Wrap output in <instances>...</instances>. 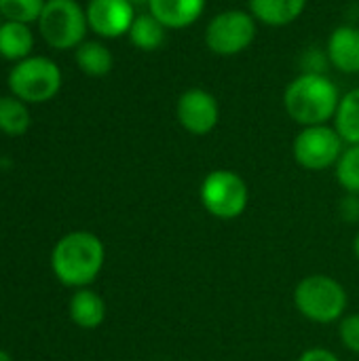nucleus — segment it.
<instances>
[{
    "mask_svg": "<svg viewBox=\"0 0 359 361\" xmlns=\"http://www.w3.org/2000/svg\"><path fill=\"white\" fill-rule=\"evenodd\" d=\"M106 262L104 241L89 231L63 235L51 250V271L55 279L72 290L89 288Z\"/></svg>",
    "mask_w": 359,
    "mask_h": 361,
    "instance_id": "nucleus-1",
    "label": "nucleus"
},
{
    "mask_svg": "<svg viewBox=\"0 0 359 361\" xmlns=\"http://www.w3.org/2000/svg\"><path fill=\"white\" fill-rule=\"evenodd\" d=\"M341 91L336 82L317 72H300L284 91V110L300 127L328 125L334 121Z\"/></svg>",
    "mask_w": 359,
    "mask_h": 361,
    "instance_id": "nucleus-2",
    "label": "nucleus"
},
{
    "mask_svg": "<svg viewBox=\"0 0 359 361\" xmlns=\"http://www.w3.org/2000/svg\"><path fill=\"white\" fill-rule=\"evenodd\" d=\"M296 311L313 324H339L347 315L349 294L332 275L313 273L303 277L294 288Z\"/></svg>",
    "mask_w": 359,
    "mask_h": 361,
    "instance_id": "nucleus-3",
    "label": "nucleus"
},
{
    "mask_svg": "<svg viewBox=\"0 0 359 361\" xmlns=\"http://www.w3.org/2000/svg\"><path fill=\"white\" fill-rule=\"evenodd\" d=\"M6 85L11 89V95L32 106V104L51 102L59 93L63 85V76H61V68L51 57L30 55L13 63Z\"/></svg>",
    "mask_w": 359,
    "mask_h": 361,
    "instance_id": "nucleus-4",
    "label": "nucleus"
},
{
    "mask_svg": "<svg viewBox=\"0 0 359 361\" xmlns=\"http://www.w3.org/2000/svg\"><path fill=\"white\" fill-rule=\"evenodd\" d=\"M40 38L55 51H70L85 42L87 11L78 0H47L36 21Z\"/></svg>",
    "mask_w": 359,
    "mask_h": 361,
    "instance_id": "nucleus-5",
    "label": "nucleus"
},
{
    "mask_svg": "<svg viewBox=\"0 0 359 361\" xmlns=\"http://www.w3.org/2000/svg\"><path fill=\"white\" fill-rule=\"evenodd\" d=\"M201 207L218 220H235L245 214L250 203L248 182L233 169L209 171L199 186Z\"/></svg>",
    "mask_w": 359,
    "mask_h": 361,
    "instance_id": "nucleus-6",
    "label": "nucleus"
},
{
    "mask_svg": "<svg viewBox=\"0 0 359 361\" xmlns=\"http://www.w3.org/2000/svg\"><path fill=\"white\" fill-rule=\"evenodd\" d=\"M258 34V21L250 11L229 8L214 15L205 27V47L220 57H233L252 47Z\"/></svg>",
    "mask_w": 359,
    "mask_h": 361,
    "instance_id": "nucleus-7",
    "label": "nucleus"
},
{
    "mask_svg": "<svg viewBox=\"0 0 359 361\" xmlns=\"http://www.w3.org/2000/svg\"><path fill=\"white\" fill-rule=\"evenodd\" d=\"M345 142L334 125H313L303 127L294 142L292 154L294 161L307 171H326L334 167L345 150Z\"/></svg>",
    "mask_w": 359,
    "mask_h": 361,
    "instance_id": "nucleus-8",
    "label": "nucleus"
},
{
    "mask_svg": "<svg viewBox=\"0 0 359 361\" xmlns=\"http://www.w3.org/2000/svg\"><path fill=\"white\" fill-rule=\"evenodd\" d=\"M176 118L190 135H207L220 123V104L207 89L190 87L176 102Z\"/></svg>",
    "mask_w": 359,
    "mask_h": 361,
    "instance_id": "nucleus-9",
    "label": "nucleus"
},
{
    "mask_svg": "<svg viewBox=\"0 0 359 361\" xmlns=\"http://www.w3.org/2000/svg\"><path fill=\"white\" fill-rule=\"evenodd\" d=\"M85 11L89 30L104 40L127 36L138 15L129 0H89Z\"/></svg>",
    "mask_w": 359,
    "mask_h": 361,
    "instance_id": "nucleus-10",
    "label": "nucleus"
},
{
    "mask_svg": "<svg viewBox=\"0 0 359 361\" xmlns=\"http://www.w3.org/2000/svg\"><path fill=\"white\" fill-rule=\"evenodd\" d=\"M326 57L343 74H359V27L339 25L326 42Z\"/></svg>",
    "mask_w": 359,
    "mask_h": 361,
    "instance_id": "nucleus-11",
    "label": "nucleus"
},
{
    "mask_svg": "<svg viewBox=\"0 0 359 361\" xmlns=\"http://www.w3.org/2000/svg\"><path fill=\"white\" fill-rule=\"evenodd\" d=\"M205 0H148V13L167 30H184L201 19Z\"/></svg>",
    "mask_w": 359,
    "mask_h": 361,
    "instance_id": "nucleus-12",
    "label": "nucleus"
},
{
    "mask_svg": "<svg viewBox=\"0 0 359 361\" xmlns=\"http://www.w3.org/2000/svg\"><path fill=\"white\" fill-rule=\"evenodd\" d=\"M68 313L74 326L83 330H95L106 322V302L95 290L80 288L74 290L68 302Z\"/></svg>",
    "mask_w": 359,
    "mask_h": 361,
    "instance_id": "nucleus-13",
    "label": "nucleus"
},
{
    "mask_svg": "<svg viewBox=\"0 0 359 361\" xmlns=\"http://www.w3.org/2000/svg\"><path fill=\"white\" fill-rule=\"evenodd\" d=\"M307 2L309 0H248L252 17L271 27L294 23L305 13Z\"/></svg>",
    "mask_w": 359,
    "mask_h": 361,
    "instance_id": "nucleus-14",
    "label": "nucleus"
},
{
    "mask_svg": "<svg viewBox=\"0 0 359 361\" xmlns=\"http://www.w3.org/2000/svg\"><path fill=\"white\" fill-rule=\"evenodd\" d=\"M34 34L28 23L2 21L0 23V57L6 61H21L32 55Z\"/></svg>",
    "mask_w": 359,
    "mask_h": 361,
    "instance_id": "nucleus-15",
    "label": "nucleus"
},
{
    "mask_svg": "<svg viewBox=\"0 0 359 361\" xmlns=\"http://www.w3.org/2000/svg\"><path fill=\"white\" fill-rule=\"evenodd\" d=\"M74 61L78 70L91 78H102L112 72L114 55L102 40H85L74 49Z\"/></svg>",
    "mask_w": 359,
    "mask_h": 361,
    "instance_id": "nucleus-16",
    "label": "nucleus"
},
{
    "mask_svg": "<svg viewBox=\"0 0 359 361\" xmlns=\"http://www.w3.org/2000/svg\"><path fill=\"white\" fill-rule=\"evenodd\" d=\"M129 42L144 53L159 51L167 42V27L150 13L135 15L131 27H129Z\"/></svg>",
    "mask_w": 359,
    "mask_h": 361,
    "instance_id": "nucleus-17",
    "label": "nucleus"
},
{
    "mask_svg": "<svg viewBox=\"0 0 359 361\" xmlns=\"http://www.w3.org/2000/svg\"><path fill=\"white\" fill-rule=\"evenodd\" d=\"M32 125L30 106L15 95L0 97V133L8 137L23 135Z\"/></svg>",
    "mask_w": 359,
    "mask_h": 361,
    "instance_id": "nucleus-18",
    "label": "nucleus"
},
{
    "mask_svg": "<svg viewBox=\"0 0 359 361\" xmlns=\"http://www.w3.org/2000/svg\"><path fill=\"white\" fill-rule=\"evenodd\" d=\"M332 123L347 146L359 144V87L347 91L341 97V104Z\"/></svg>",
    "mask_w": 359,
    "mask_h": 361,
    "instance_id": "nucleus-19",
    "label": "nucleus"
},
{
    "mask_svg": "<svg viewBox=\"0 0 359 361\" xmlns=\"http://www.w3.org/2000/svg\"><path fill=\"white\" fill-rule=\"evenodd\" d=\"M336 182L347 195H359V144L345 146L339 163L334 165Z\"/></svg>",
    "mask_w": 359,
    "mask_h": 361,
    "instance_id": "nucleus-20",
    "label": "nucleus"
},
{
    "mask_svg": "<svg viewBox=\"0 0 359 361\" xmlns=\"http://www.w3.org/2000/svg\"><path fill=\"white\" fill-rule=\"evenodd\" d=\"M47 0H0V17L4 21L36 23Z\"/></svg>",
    "mask_w": 359,
    "mask_h": 361,
    "instance_id": "nucleus-21",
    "label": "nucleus"
},
{
    "mask_svg": "<svg viewBox=\"0 0 359 361\" xmlns=\"http://www.w3.org/2000/svg\"><path fill=\"white\" fill-rule=\"evenodd\" d=\"M339 338L347 351L359 355V313H347L339 322Z\"/></svg>",
    "mask_w": 359,
    "mask_h": 361,
    "instance_id": "nucleus-22",
    "label": "nucleus"
},
{
    "mask_svg": "<svg viewBox=\"0 0 359 361\" xmlns=\"http://www.w3.org/2000/svg\"><path fill=\"white\" fill-rule=\"evenodd\" d=\"M341 218L347 222H359V195H345V199L339 205Z\"/></svg>",
    "mask_w": 359,
    "mask_h": 361,
    "instance_id": "nucleus-23",
    "label": "nucleus"
},
{
    "mask_svg": "<svg viewBox=\"0 0 359 361\" xmlns=\"http://www.w3.org/2000/svg\"><path fill=\"white\" fill-rule=\"evenodd\" d=\"M296 361H341V357H339L334 351H330V349H324V347H311V349L303 351Z\"/></svg>",
    "mask_w": 359,
    "mask_h": 361,
    "instance_id": "nucleus-24",
    "label": "nucleus"
},
{
    "mask_svg": "<svg viewBox=\"0 0 359 361\" xmlns=\"http://www.w3.org/2000/svg\"><path fill=\"white\" fill-rule=\"evenodd\" d=\"M353 256L359 260V231L358 235H355V239H353Z\"/></svg>",
    "mask_w": 359,
    "mask_h": 361,
    "instance_id": "nucleus-25",
    "label": "nucleus"
},
{
    "mask_svg": "<svg viewBox=\"0 0 359 361\" xmlns=\"http://www.w3.org/2000/svg\"><path fill=\"white\" fill-rule=\"evenodd\" d=\"M0 361H13V357H11L4 349H0Z\"/></svg>",
    "mask_w": 359,
    "mask_h": 361,
    "instance_id": "nucleus-26",
    "label": "nucleus"
},
{
    "mask_svg": "<svg viewBox=\"0 0 359 361\" xmlns=\"http://www.w3.org/2000/svg\"><path fill=\"white\" fill-rule=\"evenodd\" d=\"M133 6H148V0H129Z\"/></svg>",
    "mask_w": 359,
    "mask_h": 361,
    "instance_id": "nucleus-27",
    "label": "nucleus"
},
{
    "mask_svg": "<svg viewBox=\"0 0 359 361\" xmlns=\"http://www.w3.org/2000/svg\"><path fill=\"white\" fill-rule=\"evenodd\" d=\"M358 2H359V0H358Z\"/></svg>",
    "mask_w": 359,
    "mask_h": 361,
    "instance_id": "nucleus-28",
    "label": "nucleus"
}]
</instances>
